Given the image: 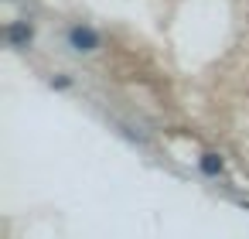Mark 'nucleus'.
Returning <instances> with one entry per match:
<instances>
[{
	"mask_svg": "<svg viewBox=\"0 0 249 239\" xmlns=\"http://www.w3.org/2000/svg\"><path fill=\"white\" fill-rule=\"evenodd\" d=\"M69 41H72V48H75V52H96V45H99V35H96L92 28H82V24H75V28L69 31Z\"/></svg>",
	"mask_w": 249,
	"mask_h": 239,
	"instance_id": "1",
	"label": "nucleus"
},
{
	"mask_svg": "<svg viewBox=\"0 0 249 239\" xmlns=\"http://www.w3.org/2000/svg\"><path fill=\"white\" fill-rule=\"evenodd\" d=\"M31 38H35V31H31V24H28V21H14V24L7 28V41H11L14 48H28V45H31Z\"/></svg>",
	"mask_w": 249,
	"mask_h": 239,
	"instance_id": "2",
	"label": "nucleus"
},
{
	"mask_svg": "<svg viewBox=\"0 0 249 239\" xmlns=\"http://www.w3.org/2000/svg\"><path fill=\"white\" fill-rule=\"evenodd\" d=\"M201 171L205 174H222V157L218 154H205L201 157Z\"/></svg>",
	"mask_w": 249,
	"mask_h": 239,
	"instance_id": "3",
	"label": "nucleus"
}]
</instances>
